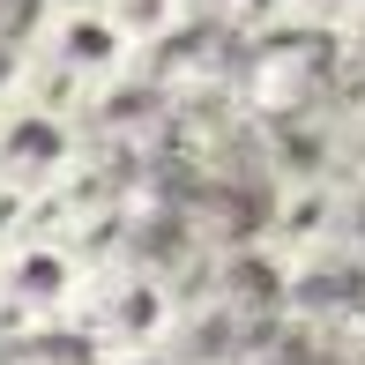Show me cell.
<instances>
[{
    "mask_svg": "<svg viewBox=\"0 0 365 365\" xmlns=\"http://www.w3.org/2000/svg\"><path fill=\"white\" fill-rule=\"evenodd\" d=\"M105 261L75 231H30L0 246V321L8 328H75Z\"/></svg>",
    "mask_w": 365,
    "mask_h": 365,
    "instance_id": "1",
    "label": "cell"
},
{
    "mask_svg": "<svg viewBox=\"0 0 365 365\" xmlns=\"http://www.w3.org/2000/svg\"><path fill=\"white\" fill-rule=\"evenodd\" d=\"M75 328L97 343L105 358H142L164 351L179 336V284L149 261H120V269H97L90 298H82Z\"/></svg>",
    "mask_w": 365,
    "mask_h": 365,
    "instance_id": "2",
    "label": "cell"
},
{
    "mask_svg": "<svg viewBox=\"0 0 365 365\" xmlns=\"http://www.w3.org/2000/svg\"><path fill=\"white\" fill-rule=\"evenodd\" d=\"M90 172V135H82V112L38 105V97H8L0 105V179L30 194H68Z\"/></svg>",
    "mask_w": 365,
    "mask_h": 365,
    "instance_id": "3",
    "label": "cell"
},
{
    "mask_svg": "<svg viewBox=\"0 0 365 365\" xmlns=\"http://www.w3.org/2000/svg\"><path fill=\"white\" fill-rule=\"evenodd\" d=\"M97 8L127 30V45H135V53H157V45H172L179 30H187L194 0H97Z\"/></svg>",
    "mask_w": 365,
    "mask_h": 365,
    "instance_id": "4",
    "label": "cell"
}]
</instances>
